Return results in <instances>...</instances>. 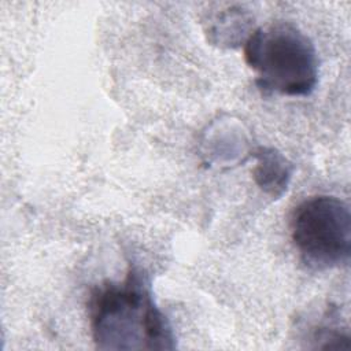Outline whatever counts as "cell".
I'll return each instance as SVG.
<instances>
[{"label":"cell","instance_id":"obj_1","mask_svg":"<svg viewBox=\"0 0 351 351\" xmlns=\"http://www.w3.org/2000/svg\"><path fill=\"white\" fill-rule=\"evenodd\" d=\"M89 322L100 350L176 348V336L155 303L149 278L134 266L122 282H107L92 291Z\"/></svg>","mask_w":351,"mask_h":351},{"label":"cell","instance_id":"obj_2","mask_svg":"<svg viewBox=\"0 0 351 351\" xmlns=\"http://www.w3.org/2000/svg\"><path fill=\"white\" fill-rule=\"evenodd\" d=\"M244 45L245 63L266 95L308 96L318 82V55L313 41L295 25L277 22L255 29Z\"/></svg>","mask_w":351,"mask_h":351},{"label":"cell","instance_id":"obj_3","mask_svg":"<svg viewBox=\"0 0 351 351\" xmlns=\"http://www.w3.org/2000/svg\"><path fill=\"white\" fill-rule=\"evenodd\" d=\"M291 239L310 269L328 270L348 263L351 214L347 203L328 195L303 200L291 218Z\"/></svg>","mask_w":351,"mask_h":351},{"label":"cell","instance_id":"obj_4","mask_svg":"<svg viewBox=\"0 0 351 351\" xmlns=\"http://www.w3.org/2000/svg\"><path fill=\"white\" fill-rule=\"evenodd\" d=\"M251 15L243 8L228 7L218 11L207 21L206 34L208 41L219 47L233 48L240 43H245L250 34L255 30L251 27Z\"/></svg>","mask_w":351,"mask_h":351},{"label":"cell","instance_id":"obj_5","mask_svg":"<svg viewBox=\"0 0 351 351\" xmlns=\"http://www.w3.org/2000/svg\"><path fill=\"white\" fill-rule=\"evenodd\" d=\"M256 166L252 171L256 185L267 195L278 197L284 193L292 176V165L274 148L261 147L256 154Z\"/></svg>","mask_w":351,"mask_h":351}]
</instances>
